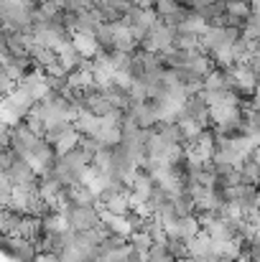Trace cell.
Here are the masks:
<instances>
[{
    "instance_id": "obj_1",
    "label": "cell",
    "mask_w": 260,
    "mask_h": 262,
    "mask_svg": "<svg viewBox=\"0 0 260 262\" xmlns=\"http://www.w3.org/2000/svg\"><path fill=\"white\" fill-rule=\"evenodd\" d=\"M3 245H5V250L18 262H33V257H36V247L31 242L21 239V237H5Z\"/></svg>"
},
{
    "instance_id": "obj_2",
    "label": "cell",
    "mask_w": 260,
    "mask_h": 262,
    "mask_svg": "<svg viewBox=\"0 0 260 262\" xmlns=\"http://www.w3.org/2000/svg\"><path fill=\"white\" fill-rule=\"evenodd\" d=\"M72 46L74 51L82 56V59H94L97 54V43L92 36H85V33H72Z\"/></svg>"
},
{
    "instance_id": "obj_3",
    "label": "cell",
    "mask_w": 260,
    "mask_h": 262,
    "mask_svg": "<svg viewBox=\"0 0 260 262\" xmlns=\"http://www.w3.org/2000/svg\"><path fill=\"white\" fill-rule=\"evenodd\" d=\"M97 26H99V18L94 15V10H89V13H77V20H74V33L94 36Z\"/></svg>"
},
{
    "instance_id": "obj_4",
    "label": "cell",
    "mask_w": 260,
    "mask_h": 262,
    "mask_svg": "<svg viewBox=\"0 0 260 262\" xmlns=\"http://www.w3.org/2000/svg\"><path fill=\"white\" fill-rule=\"evenodd\" d=\"M156 127H158L156 133H158L169 145H181V143H184V135H181V130H178L176 122H158Z\"/></svg>"
},
{
    "instance_id": "obj_5",
    "label": "cell",
    "mask_w": 260,
    "mask_h": 262,
    "mask_svg": "<svg viewBox=\"0 0 260 262\" xmlns=\"http://www.w3.org/2000/svg\"><path fill=\"white\" fill-rule=\"evenodd\" d=\"M94 8V0H64V10L72 13H89Z\"/></svg>"
},
{
    "instance_id": "obj_6",
    "label": "cell",
    "mask_w": 260,
    "mask_h": 262,
    "mask_svg": "<svg viewBox=\"0 0 260 262\" xmlns=\"http://www.w3.org/2000/svg\"><path fill=\"white\" fill-rule=\"evenodd\" d=\"M10 191H13V186H10L8 176H5V173H0V209H5V206H8Z\"/></svg>"
},
{
    "instance_id": "obj_7",
    "label": "cell",
    "mask_w": 260,
    "mask_h": 262,
    "mask_svg": "<svg viewBox=\"0 0 260 262\" xmlns=\"http://www.w3.org/2000/svg\"><path fill=\"white\" fill-rule=\"evenodd\" d=\"M33 262H59V257H56L54 252H36Z\"/></svg>"
}]
</instances>
